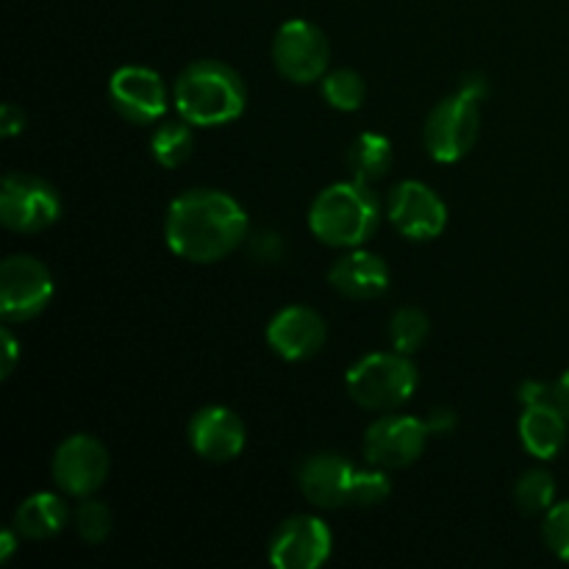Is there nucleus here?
Here are the masks:
<instances>
[{"instance_id":"f257e3e1","label":"nucleus","mask_w":569,"mask_h":569,"mask_svg":"<svg viewBox=\"0 0 569 569\" xmlns=\"http://www.w3.org/2000/svg\"><path fill=\"white\" fill-rule=\"evenodd\" d=\"M248 237V214L237 198L217 189H192L170 203L164 239L178 259L214 264Z\"/></svg>"},{"instance_id":"f03ea898","label":"nucleus","mask_w":569,"mask_h":569,"mask_svg":"<svg viewBox=\"0 0 569 569\" xmlns=\"http://www.w3.org/2000/svg\"><path fill=\"white\" fill-rule=\"evenodd\" d=\"M172 103L178 117L198 128L228 126L242 117L248 106V89L239 72L222 61L203 59L189 64L172 87Z\"/></svg>"},{"instance_id":"7ed1b4c3","label":"nucleus","mask_w":569,"mask_h":569,"mask_svg":"<svg viewBox=\"0 0 569 569\" xmlns=\"http://www.w3.org/2000/svg\"><path fill=\"white\" fill-rule=\"evenodd\" d=\"M378 226H381L378 194L359 178L326 187L309 211L311 233L331 248H361L376 237Z\"/></svg>"},{"instance_id":"20e7f679","label":"nucleus","mask_w":569,"mask_h":569,"mask_svg":"<svg viewBox=\"0 0 569 569\" xmlns=\"http://www.w3.org/2000/svg\"><path fill=\"white\" fill-rule=\"evenodd\" d=\"M417 367L403 353H370L348 370V395L367 411H395L417 389Z\"/></svg>"},{"instance_id":"39448f33","label":"nucleus","mask_w":569,"mask_h":569,"mask_svg":"<svg viewBox=\"0 0 569 569\" xmlns=\"http://www.w3.org/2000/svg\"><path fill=\"white\" fill-rule=\"evenodd\" d=\"M61 214V198L48 181L11 172L0 187V222L17 233H39Z\"/></svg>"},{"instance_id":"423d86ee","label":"nucleus","mask_w":569,"mask_h":569,"mask_svg":"<svg viewBox=\"0 0 569 569\" xmlns=\"http://www.w3.org/2000/svg\"><path fill=\"white\" fill-rule=\"evenodd\" d=\"M53 300V276L33 256H9L0 264V315L6 322L33 320Z\"/></svg>"},{"instance_id":"0eeeda50","label":"nucleus","mask_w":569,"mask_h":569,"mask_svg":"<svg viewBox=\"0 0 569 569\" xmlns=\"http://www.w3.org/2000/svg\"><path fill=\"white\" fill-rule=\"evenodd\" d=\"M478 131H481L478 103L456 92L453 98L437 103V109L428 114L422 139H426V150L433 161L453 164V161H461L470 153Z\"/></svg>"},{"instance_id":"6e6552de","label":"nucleus","mask_w":569,"mask_h":569,"mask_svg":"<svg viewBox=\"0 0 569 569\" xmlns=\"http://www.w3.org/2000/svg\"><path fill=\"white\" fill-rule=\"evenodd\" d=\"M272 61L278 72L292 83L320 81L328 72L331 44L328 37L309 20H289L272 39Z\"/></svg>"},{"instance_id":"1a4fd4ad","label":"nucleus","mask_w":569,"mask_h":569,"mask_svg":"<svg viewBox=\"0 0 569 569\" xmlns=\"http://www.w3.org/2000/svg\"><path fill=\"white\" fill-rule=\"evenodd\" d=\"M50 472L61 492L72 498H92L109 478V453L89 433H76L56 448Z\"/></svg>"},{"instance_id":"9d476101","label":"nucleus","mask_w":569,"mask_h":569,"mask_svg":"<svg viewBox=\"0 0 569 569\" xmlns=\"http://www.w3.org/2000/svg\"><path fill=\"white\" fill-rule=\"evenodd\" d=\"M428 437H431V431H428L426 420L400 415L381 417L367 428L365 456L372 467L400 470V467H409L420 459Z\"/></svg>"},{"instance_id":"9b49d317","label":"nucleus","mask_w":569,"mask_h":569,"mask_svg":"<svg viewBox=\"0 0 569 569\" xmlns=\"http://www.w3.org/2000/svg\"><path fill=\"white\" fill-rule=\"evenodd\" d=\"M333 550L331 528L311 515L281 522L270 539V561L278 569H317Z\"/></svg>"},{"instance_id":"f8f14e48","label":"nucleus","mask_w":569,"mask_h":569,"mask_svg":"<svg viewBox=\"0 0 569 569\" xmlns=\"http://www.w3.org/2000/svg\"><path fill=\"white\" fill-rule=\"evenodd\" d=\"M389 220L415 242H431L448 226V206L422 181H403L389 194Z\"/></svg>"},{"instance_id":"ddd939ff","label":"nucleus","mask_w":569,"mask_h":569,"mask_svg":"<svg viewBox=\"0 0 569 569\" xmlns=\"http://www.w3.org/2000/svg\"><path fill=\"white\" fill-rule=\"evenodd\" d=\"M109 98L111 106L126 120L139 122V126L161 120L167 111V103H170L167 87L159 72L142 64L120 67L109 81Z\"/></svg>"},{"instance_id":"4468645a","label":"nucleus","mask_w":569,"mask_h":569,"mask_svg":"<svg viewBox=\"0 0 569 569\" xmlns=\"http://www.w3.org/2000/svg\"><path fill=\"white\" fill-rule=\"evenodd\" d=\"M244 442H248V428L242 417L226 406H206L189 422L192 450L200 459L214 461V465L237 459L244 450Z\"/></svg>"},{"instance_id":"2eb2a0df","label":"nucleus","mask_w":569,"mask_h":569,"mask_svg":"<svg viewBox=\"0 0 569 569\" xmlns=\"http://www.w3.org/2000/svg\"><path fill=\"white\" fill-rule=\"evenodd\" d=\"M326 337L322 317L306 306H287L267 326V342L287 361H306L317 356L326 345Z\"/></svg>"},{"instance_id":"dca6fc26","label":"nucleus","mask_w":569,"mask_h":569,"mask_svg":"<svg viewBox=\"0 0 569 569\" xmlns=\"http://www.w3.org/2000/svg\"><path fill=\"white\" fill-rule=\"evenodd\" d=\"M356 467L345 461L342 456L320 453L311 456L300 467V489L306 500L320 509H342L350 503V487H353Z\"/></svg>"},{"instance_id":"f3484780","label":"nucleus","mask_w":569,"mask_h":569,"mask_svg":"<svg viewBox=\"0 0 569 569\" xmlns=\"http://www.w3.org/2000/svg\"><path fill=\"white\" fill-rule=\"evenodd\" d=\"M328 281L333 289L353 300H372L381 298L389 289V267L381 256L370 253V250L353 248L350 253L339 256L333 261Z\"/></svg>"},{"instance_id":"a211bd4d","label":"nucleus","mask_w":569,"mask_h":569,"mask_svg":"<svg viewBox=\"0 0 569 569\" xmlns=\"http://www.w3.org/2000/svg\"><path fill=\"white\" fill-rule=\"evenodd\" d=\"M567 417L556 403L526 406L520 417L522 448L533 459H556L567 445Z\"/></svg>"},{"instance_id":"6ab92c4d","label":"nucleus","mask_w":569,"mask_h":569,"mask_svg":"<svg viewBox=\"0 0 569 569\" xmlns=\"http://www.w3.org/2000/svg\"><path fill=\"white\" fill-rule=\"evenodd\" d=\"M70 520L67 503L53 492H37L20 503L14 515V528L26 539H50L61 533Z\"/></svg>"},{"instance_id":"aec40b11","label":"nucleus","mask_w":569,"mask_h":569,"mask_svg":"<svg viewBox=\"0 0 569 569\" xmlns=\"http://www.w3.org/2000/svg\"><path fill=\"white\" fill-rule=\"evenodd\" d=\"M392 161V142H389L387 137H381V133H359L348 150L350 172H353V178H359V181L365 183H372L378 181V178L387 176Z\"/></svg>"},{"instance_id":"412c9836","label":"nucleus","mask_w":569,"mask_h":569,"mask_svg":"<svg viewBox=\"0 0 569 569\" xmlns=\"http://www.w3.org/2000/svg\"><path fill=\"white\" fill-rule=\"evenodd\" d=\"M150 150H153V159L159 161L161 167H167V170L181 167L194 150L192 122H187L183 117L161 122V126L156 128L153 139H150Z\"/></svg>"},{"instance_id":"4be33fe9","label":"nucleus","mask_w":569,"mask_h":569,"mask_svg":"<svg viewBox=\"0 0 569 569\" xmlns=\"http://www.w3.org/2000/svg\"><path fill=\"white\" fill-rule=\"evenodd\" d=\"M515 500L520 506L522 515L537 517L548 515L556 506V481L548 470H528L526 476L517 481Z\"/></svg>"},{"instance_id":"5701e85b","label":"nucleus","mask_w":569,"mask_h":569,"mask_svg":"<svg viewBox=\"0 0 569 569\" xmlns=\"http://www.w3.org/2000/svg\"><path fill=\"white\" fill-rule=\"evenodd\" d=\"M365 78L356 70H333L322 76V98L337 111H356L365 103Z\"/></svg>"},{"instance_id":"b1692460","label":"nucleus","mask_w":569,"mask_h":569,"mask_svg":"<svg viewBox=\"0 0 569 569\" xmlns=\"http://www.w3.org/2000/svg\"><path fill=\"white\" fill-rule=\"evenodd\" d=\"M428 317L422 315L420 309H400L392 315V322H389V339H392V348L398 353L411 356L422 348V342L428 339Z\"/></svg>"},{"instance_id":"393cba45","label":"nucleus","mask_w":569,"mask_h":569,"mask_svg":"<svg viewBox=\"0 0 569 569\" xmlns=\"http://www.w3.org/2000/svg\"><path fill=\"white\" fill-rule=\"evenodd\" d=\"M392 492V481H389L387 472L381 467H372V470H356L353 472V487H350V506H359V509H372V506H381L383 500Z\"/></svg>"},{"instance_id":"a878e982","label":"nucleus","mask_w":569,"mask_h":569,"mask_svg":"<svg viewBox=\"0 0 569 569\" xmlns=\"http://www.w3.org/2000/svg\"><path fill=\"white\" fill-rule=\"evenodd\" d=\"M76 528L83 542H106L111 533V509L106 503H100V500L83 498V503L76 511Z\"/></svg>"},{"instance_id":"bb28decb","label":"nucleus","mask_w":569,"mask_h":569,"mask_svg":"<svg viewBox=\"0 0 569 569\" xmlns=\"http://www.w3.org/2000/svg\"><path fill=\"white\" fill-rule=\"evenodd\" d=\"M542 537L545 545H548L561 561H569V500L556 503L553 509L545 515Z\"/></svg>"},{"instance_id":"cd10ccee","label":"nucleus","mask_w":569,"mask_h":569,"mask_svg":"<svg viewBox=\"0 0 569 569\" xmlns=\"http://www.w3.org/2000/svg\"><path fill=\"white\" fill-rule=\"evenodd\" d=\"M520 403L522 406L556 403V387H548L545 381H526L520 387Z\"/></svg>"},{"instance_id":"c85d7f7f","label":"nucleus","mask_w":569,"mask_h":569,"mask_svg":"<svg viewBox=\"0 0 569 569\" xmlns=\"http://www.w3.org/2000/svg\"><path fill=\"white\" fill-rule=\"evenodd\" d=\"M22 128H26V111H22L17 103H6L3 109H0V133L9 139V137H17Z\"/></svg>"},{"instance_id":"c756f323","label":"nucleus","mask_w":569,"mask_h":569,"mask_svg":"<svg viewBox=\"0 0 569 569\" xmlns=\"http://www.w3.org/2000/svg\"><path fill=\"white\" fill-rule=\"evenodd\" d=\"M0 350H3V367H0V376L9 378L11 372H14L17 359H20V345H17L14 333H11L9 328L0 331Z\"/></svg>"},{"instance_id":"7c9ffc66","label":"nucleus","mask_w":569,"mask_h":569,"mask_svg":"<svg viewBox=\"0 0 569 569\" xmlns=\"http://www.w3.org/2000/svg\"><path fill=\"white\" fill-rule=\"evenodd\" d=\"M487 92H489V83H487V78L481 76V72H467V76L461 78L459 94H465V98L481 103V100L487 98Z\"/></svg>"},{"instance_id":"2f4dec72","label":"nucleus","mask_w":569,"mask_h":569,"mask_svg":"<svg viewBox=\"0 0 569 569\" xmlns=\"http://www.w3.org/2000/svg\"><path fill=\"white\" fill-rule=\"evenodd\" d=\"M426 426L431 433H450L456 426V415L448 409H437V411H431V417L426 420Z\"/></svg>"},{"instance_id":"473e14b6","label":"nucleus","mask_w":569,"mask_h":569,"mask_svg":"<svg viewBox=\"0 0 569 569\" xmlns=\"http://www.w3.org/2000/svg\"><path fill=\"white\" fill-rule=\"evenodd\" d=\"M556 406L565 411V417L569 420V370L556 381Z\"/></svg>"},{"instance_id":"72a5a7b5","label":"nucleus","mask_w":569,"mask_h":569,"mask_svg":"<svg viewBox=\"0 0 569 569\" xmlns=\"http://www.w3.org/2000/svg\"><path fill=\"white\" fill-rule=\"evenodd\" d=\"M17 533H20L17 528H14V531L0 533V561H9L11 553L17 550Z\"/></svg>"}]
</instances>
